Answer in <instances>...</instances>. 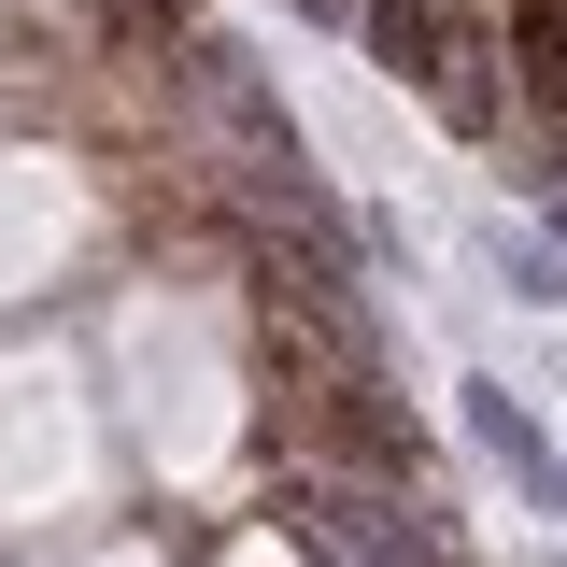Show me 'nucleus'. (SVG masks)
I'll list each match as a JSON object with an SVG mask.
<instances>
[{
  "label": "nucleus",
  "instance_id": "obj_3",
  "mask_svg": "<svg viewBox=\"0 0 567 567\" xmlns=\"http://www.w3.org/2000/svg\"><path fill=\"white\" fill-rule=\"evenodd\" d=\"M496 284H511L525 312H554V298H567V256H554V241H511V227H496Z\"/></svg>",
  "mask_w": 567,
  "mask_h": 567
},
{
  "label": "nucleus",
  "instance_id": "obj_1",
  "mask_svg": "<svg viewBox=\"0 0 567 567\" xmlns=\"http://www.w3.org/2000/svg\"><path fill=\"white\" fill-rule=\"evenodd\" d=\"M284 511L327 567H454V511L425 496V468H298Z\"/></svg>",
  "mask_w": 567,
  "mask_h": 567
},
{
  "label": "nucleus",
  "instance_id": "obj_2",
  "mask_svg": "<svg viewBox=\"0 0 567 567\" xmlns=\"http://www.w3.org/2000/svg\"><path fill=\"white\" fill-rule=\"evenodd\" d=\"M454 398H468V440L511 468V496H525V511H567V454H554V425L525 412L511 383H454Z\"/></svg>",
  "mask_w": 567,
  "mask_h": 567
}]
</instances>
